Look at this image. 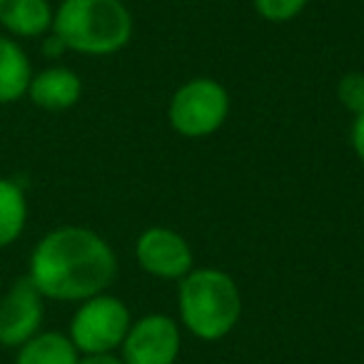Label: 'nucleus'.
Wrapping results in <instances>:
<instances>
[{"mask_svg": "<svg viewBox=\"0 0 364 364\" xmlns=\"http://www.w3.org/2000/svg\"><path fill=\"white\" fill-rule=\"evenodd\" d=\"M130 324V309L125 307V302L102 292L82 299L77 312L73 314L68 337L82 354L112 352L122 344Z\"/></svg>", "mask_w": 364, "mask_h": 364, "instance_id": "39448f33", "label": "nucleus"}, {"mask_svg": "<svg viewBox=\"0 0 364 364\" xmlns=\"http://www.w3.org/2000/svg\"><path fill=\"white\" fill-rule=\"evenodd\" d=\"M255 11L267 23H287L304 11L307 0H252Z\"/></svg>", "mask_w": 364, "mask_h": 364, "instance_id": "4468645a", "label": "nucleus"}, {"mask_svg": "<svg viewBox=\"0 0 364 364\" xmlns=\"http://www.w3.org/2000/svg\"><path fill=\"white\" fill-rule=\"evenodd\" d=\"M77 364H125L122 357H115L112 352H100V354H85L77 359Z\"/></svg>", "mask_w": 364, "mask_h": 364, "instance_id": "f3484780", "label": "nucleus"}, {"mask_svg": "<svg viewBox=\"0 0 364 364\" xmlns=\"http://www.w3.org/2000/svg\"><path fill=\"white\" fill-rule=\"evenodd\" d=\"M31 277H21L11 284L0 299V347L18 349L41 332L46 302Z\"/></svg>", "mask_w": 364, "mask_h": 364, "instance_id": "0eeeda50", "label": "nucleus"}, {"mask_svg": "<svg viewBox=\"0 0 364 364\" xmlns=\"http://www.w3.org/2000/svg\"><path fill=\"white\" fill-rule=\"evenodd\" d=\"M53 36L80 55H112L132 38V16L122 0H63Z\"/></svg>", "mask_w": 364, "mask_h": 364, "instance_id": "f03ea898", "label": "nucleus"}, {"mask_svg": "<svg viewBox=\"0 0 364 364\" xmlns=\"http://www.w3.org/2000/svg\"><path fill=\"white\" fill-rule=\"evenodd\" d=\"M120 347L125 364H175L180 329L167 314H145L130 324Z\"/></svg>", "mask_w": 364, "mask_h": 364, "instance_id": "423d86ee", "label": "nucleus"}, {"mask_svg": "<svg viewBox=\"0 0 364 364\" xmlns=\"http://www.w3.org/2000/svg\"><path fill=\"white\" fill-rule=\"evenodd\" d=\"M77 349L63 332H38L18 347L16 364H77Z\"/></svg>", "mask_w": 364, "mask_h": 364, "instance_id": "f8f14e48", "label": "nucleus"}, {"mask_svg": "<svg viewBox=\"0 0 364 364\" xmlns=\"http://www.w3.org/2000/svg\"><path fill=\"white\" fill-rule=\"evenodd\" d=\"M137 264L160 279H182L193 269L188 240L170 228H147L135 245Z\"/></svg>", "mask_w": 364, "mask_h": 364, "instance_id": "6e6552de", "label": "nucleus"}, {"mask_svg": "<svg viewBox=\"0 0 364 364\" xmlns=\"http://www.w3.org/2000/svg\"><path fill=\"white\" fill-rule=\"evenodd\" d=\"M230 95L213 77H195L177 87L167 105V120L182 137H208L225 125Z\"/></svg>", "mask_w": 364, "mask_h": 364, "instance_id": "20e7f679", "label": "nucleus"}, {"mask_svg": "<svg viewBox=\"0 0 364 364\" xmlns=\"http://www.w3.org/2000/svg\"><path fill=\"white\" fill-rule=\"evenodd\" d=\"M33 68L26 50L13 38L0 36V105H11L28 95Z\"/></svg>", "mask_w": 364, "mask_h": 364, "instance_id": "9b49d317", "label": "nucleus"}, {"mask_svg": "<svg viewBox=\"0 0 364 364\" xmlns=\"http://www.w3.org/2000/svg\"><path fill=\"white\" fill-rule=\"evenodd\" d=\"M43 50H46V55H60V53L65 50V46H63V43L58 41L55 36H53L50 41H46V46H43Z\"/></svg>", "mask_w": 364, "mask_h": 364, "instance_id": "a211bd4d", "label": "nucleus"}, {"mask_svg": "<svg viewBox=\"0 0 364 364\" xmlns=\"http://www.w3.org/2000/svg\"><path fill=\"white\" fill-rule=\"evenodd\" d=\"M55 11L48 0H0V26L16 38H38L53 31Z\"/></svg>", "mask_w": 364, "mask_h": 364, "instance_id": "9d476101", "label": "nucleus"}, {"mask_svg": "<svg viewBox=\"0 0 364 364\" xmlns=\"http://www.w3.org/2000/svg\"><path fill=\"white\" fill-rule=\"evenodd\" d=\"M117 274V257L97 232L65 225L48 232L31 255L28 277L46 299L82 302L102 294Z\"/></svg>", "mask_w": 364, "mask_h": 364, "instance_id": "f257e3e1", "label": "nucleus"}, {"mask_svg": "<svg viewBox=\"0 0 364 364\" xmlns=\"http://www.w3.org/2000/svg\"><path fill=\"white\" fill-rule=\"evenodd\" d=\"M82 95V80L70 68L53 65L41 73H33V80L28 85V97L36 107L50 112L70 110L77 105Z\"/></svg>", "mask_w": 364, "mask_h": 364, "instance_id": "1a4fd4ad", "label": "nucleus"}, {"mask_svg": "<svg viewBox=\"0 0 364 364\" xmlns=\"http://www.w3.org/2000/svg\"><path fill=\"white\" fill-rule=\"evenodd\" d=\"M177 307L182 324L203 342L228 337L240 322L242 297L235 279L223 269H190L180 279Z\"/></svg>", "mask_w": 364, "mask_h": 364, "instance_id": "7ed1b4c3", "label": "nucleus"}, {"mask_svg": "<svg viewBox=\"0 0 364 364\" xmlns=\"http://www.w3.org/2000/svg\"><path fill=\"white\" fill-rule=\"evenodd\" d=\"M337 97L349 112H364V73H347L337 85Z\"/></svg>", "mask_w": 364, "mask_h": 364, "instance_id": "2eb2a0df", "label": "nucleus"}, {"mask_svg": "<svg viewBox=\"0 0 364 364\" xmlns=\"http://www.w3.org/2000/svg\"><path fill=\"white\" fill-rule=\"evenodd\" d=\"M28 223V200L16 180L0 177V247H8L23 235Z\"/></svg>", "mask_w": 364, "mask_h": 364, "instance_id": "ddd939ff", "label": "nucleus"}, {"mask_svg": "<svg viewBox=\"0 0 364 364\" xmlns=\"http://www.w3.org/2000/svg\"><path fill=\"white\" fill-rule=\"evenodd\" d=\"M352 147L357 152V157L364 162V112L354 115V122H352Z\"/></svg>", "mask_w": 364, "mask_h": 364, "instance_id": "dca6fc26", "label": "nucleus"}]
</instances>
